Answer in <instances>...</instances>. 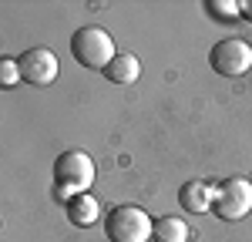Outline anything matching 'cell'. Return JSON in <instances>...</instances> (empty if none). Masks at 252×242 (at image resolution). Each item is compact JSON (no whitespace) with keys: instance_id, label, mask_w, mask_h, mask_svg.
I'll return each mask as SVG.
<instances>
[{"instance_id":"6da1fadb","label":"cell","mask_w":252,"mask_h":242,"mask_svg":"<svg viewBox=\"0 0 252 242\" xmlns=\"http://www.w3.org/2000/svg\"><path fill=\"white\" fill-rule=\"evenodd\" d=\"M91 182H94V161H91L88 151L67 148V151H61L58 158H54V195L64 205L74 199V195L88 192Z\"/></svg>"},{"instance_id":"7a4b0ae2","label":"cell","mask_w":252,"mask_h":242,"mask_svg":"<svg viewBox=\"0 0 252 242\" xmlns=\"http://www.w3.org/2000/svg\"><path fill=\"white\" fill-rule=\"evenodd\" d=\"M104 232L111 242H148L155 236V219L138 205H118L104 219Z\"/></svg>"},{"instance_id":"3957f363","label":"cell","mask_w":252,"mask_h":242,"mask_svg":"<svg viewBox=\"0 0 252 242\" xmlns=\"http://www.w3.org/2000/svg\"><path fill=\"white\" fill-rule=\"evenodd\" d=\"M71 54H74L78 64L94 67V71H104V67L118 58L115 40H111V34H108L104 27H81V30H74V37H71Z\"/></svg>"},{"instance_id":"277c9868","label":"cell","mask_w":252,"mask_h":242,"mask_svg":"<svg viewBox=\"0 0 252 242\" xmlns=\"http://www.w3.org/2000/svg\"><path fill=\"white\" fill-rule=\"evenodd\" d=\"M215 215L225 222H235L242 215L252 212V182L242 179V175H232L225 179L219 188H215Z\"/></svg>"},{"instance_id":"5b68a950","label":"cell","mask_w":252,"mask_h":242,"mask_svg":"<svg viewBox=\"0 0 252 242\" xmlns=\"http://www.w3.org/2000/svg\"><path fill=\"white\" fill-rule=\"evenodd\" d=\"M209 64L225 78H242L252 67V47L242 37H222L209 51Z\"/></svg>"},{"instance_id":"8992f818","label":"cell","mask_w":252,"mask_h":242,"mask_svg":"<svg viewBox=\"0 0 252 242\" xmlns=\"http://www.w3.org/2000/svg\"><path fill=\"white\" fill-rule=\"evenodd\" d=\"M17 67H20V78L31 81V84H51V81H58V71H61V60L54 51H47V47H27L24 54L17 58Z\"/></svg>"},{"instance_id":"52a82bcc","label":"cell","mask_w":252,"mask_h":242,"mask_svg":"<svg viewBox=\"0 0 252 242\" xmlns=\"http://www.w3.org/2000/svg\"><path fill=\"white\" fill-rule=\"evenodd\" d=\"M178 205L189 212H209L215 205V188L209 182H185L178 188Z\"/></svg>"},{"instance_id":"ba28073f","label":"cell","mask_w":252,"mask_h":242,"mask_svg":"<svg viewBox=\"0 0 252 242\" xmlns=\"http://www.w3.org/2000/svg\"><path fill=\"white\" fill-rule=\"evenodd\" d=\"M97 215H101V205H97V199L88 195V192H81V195H74V199L67 202V219H71V225H78V229L94 225Z\"/></svg>"},{"instance_id":"9c48e42d","label":"cell","mask_w":252,"mask_h":242,"mask_svg":"<svg viewBox=\"0 0 252 242\" xmlns=\"http://www.w3.org/2000/svg\"><path fill=\"white\" fill-rule=\"evenodd\" d=\"M101 74L111 81V84H131V81H138V74H141V60H138L135 54H118Z\"/></svg>"},{"instance_id":"30bf717a","label":"cell","mask_w":252,"mask_h":242,"mask_svg":"<svg viewBox=\"0 0 252 242\" xmlns=\"http://www.w3.org/2000/svg\"><path fill=\"white\" fill-rule=\"evenodd\" d=\"M189 225L178 219V215H161L155 219V239L158 242H189Z\"/></svg>"},{"instance_id":"8fae6325","label":"cell","mask_w":252,"mask_h":242,"mask_svg":"<svg viewBox=\"0 0 252 242\" xmlns=\"http://www.w3.org/2000/svg\"><path fill=\"white\" fill-rule=\"evenodd\" d=\"M17 81H24V78H20V67H17V60L3 58V60H0V84H3V88H14Z\"/></svg>"},{"instance_id":"7c38bea8","label":"cell","mask_w":252,"mask_h":242,"mask_svg":"<svg viewBox=\"0 0 252 242\" xmlns=\"http://www.w3.org/2000/svg\"><path fill=\"white\" fill-rule=\"evenodd\" d=\"M209 7L215 10V17H225V20L239 17V3H235V0H212Z\"/></svg>"}]
</instances>
